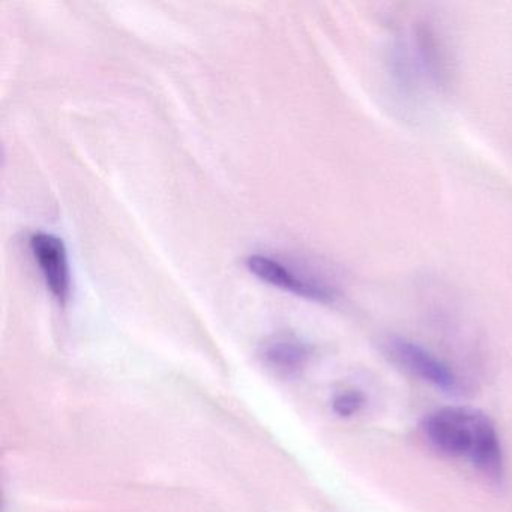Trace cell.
I'll return each mask as SVG.
<instances>
[{"mask_svg":"<svg viewBox=\"0 0 512 512\" xmlns=\"http://www.w3.org/2000/svg\"><path fill=\"white\" fill-rule=\"evenodd\" d=\"M247 268L251 274L256 275L259 280L286 290V292L295 293L302 298L313 299V301H329L332 299V289L326 284L305 272H299L293 266L274 259V257L260 256L254 254L247 259Z\"/></svg>","mask_w":512,"mask_h":512,"instance_id":"cell-3","label":"cell"},{"mask_svg":"<svg viewBox=\"0 0 512 512\" xmlns=\"http://www.w3.org/2000/svg\"><path fill=\"white\" fill-rule=\"evenodd\" d=\"M260 355L263 362L272 370L284 376H293L308 364L311 349L298 338L277 335L263 344Z\"/></svg>","mask_w":512,"mask_h":512,"instance_id":"cell-5","label":"cell"},{"mask_svg":"<svg viewBox=\"0 0 512 512\" xmlns=\"http://www.w3.org/2000/svg\"><path fill=\"white\" fill-rule=\"evenodd\" d=\"M31 250L47 289L61 304H67L71 292V272L67 248L62 239L50 233H35L31 238Z\"/></svg>","mask_w":512,"mask_h":512,"instance_id":"cell-4","label":"cell"},{"mask_svg":"<svg viewBox=\"0 0 512 512\" xmlns=\"http://www.w3.org/2000/svg\"><path fill=\"white\" fill-rule=\"evenodd\" d=\"M422 433L431 448L451 458H466L490 481H500L505 472L502 442L496 425L482 410L449 406L428 413Z\"/></svg>","mask_w":512,"mask_h":512,"instance_id":"cell-1","label":"cell"},{"mask_svg":"<svg viewBox=\"0 0 512 512\" xmlns=\"http://www.w3.org/2000/svg\"><path fill=\"white\" fill-rule=\"evenodd\" d=\"M386 352L395 364L418 377L422 382L434 386L439 391L451 395H461L466 391L463 377L446 364L443 359L437 358L434 353L418 343L395 337L386 343Z\"/></svg>","mask_w":512,"mask_h":512,"instance_id":"cell-2","label":"cell"},{"mask_svg":"<svg viewBox=\"0 0 512 512\" xmlns=\"http://www.w3.org/2000/svg\"><path fill=\"white\" fill-rule=\"evenodd\" d=\"M364 406L365 395L359 389H344V391L338 392L332 400V410L341 418H350V416L356 415Z\"/></svg>","mask_w":512,"mask_h":512,"instance_id":"cell-6","label":"cell"}]
</instances>
